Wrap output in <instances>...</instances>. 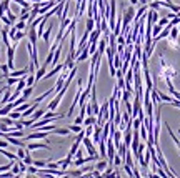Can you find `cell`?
Segmentation results:
<instances>
[{
	"label": "cell",
	"instance_id": "obj_1",
	"mask_svg": "<svg viewBox=\"0 0 180 178\" xmlns=\"http://www.w3.org/2000/svg\"><path fill=\"white\" fill-rule=\"evenodd\" d=\"M15 48H17V44H13V47L7 48V67H9L10 72L15 70V63H13V53H15Z\"/></svg>",
	"mask_w": 180,
	"mask_h": 178
},
{
	"label": "cell",
	"instance_id": "obj_2",
	"mask_svg": "<svg viewBox=\"0 0 180 178\" xmlns=\"http://www.w3.org/2000/svg\"><path fill=\"white\" fill-rule=\"evenodd\" d=\"M48 133L50 131H35V133H30L25 137V141H34V140H47Z\"/></svg>",
	"mask_w": 180,
	"mask_h": 178
},
{
	"label": "cell",
	"instance_id": "obj_3",
	"mask_svg": "<svg viewBox=\"0 0 180 178\" xmlns=\"http://www.w3.org/2000/svg\"><path fill=\"white\" fill-rule=\"evenodd\" d=\"M40 148H44V150H50V145L48 143H34V141H27L25 145V150L27 152H32V150H40Z\"/></svg>",
	"mask_w": 180,
	"mask_h": 178
},
{
	"label": "cell",
	"instance_id": "obj_4",
	"mask_svg": "<svg viewBox=\"0 0 180 178\" xmlns=\"http://www.w3.org/2000/svg\"><path fill=\"white\" fill-rule=\"evenodd\" d=\"M62 68H63V63H57V67H55L54 70H50V72H47V73H45L42 80H48V78H52V77L58 75V73L62 72Z\"/></svg>",
	"mask_w": 180,
	"mask_h": 178
},
{
	"label": "cell",
	"instance_id": "obj_5",
	"mask_svg": "<svg viewBox=\"0 0 180 178\" xmlns=\"http://www.w3.org/2000/svg\"><path fill=\"white\" fill-rule=\"evenodd\" d=\"M112 140H114V147H115V150H118L120 147H122V131L120 130H115V133L112 135Z\"/></svg>",
	"mask_w": 180,
	"mask_h": 178
},
{
	"label": "cell",
	"instance_id": "obj_6",
	"mask_svg": "<svg viewBox=\"0 0 180 178\" xmlns=\"http://www.w3.org/2000/svg\"><path fill=\"white\" fill-rule=\"evenodd\" d=\"M37 38H38L37 28H29V42L34 48H37Z\"/></svg>",
	"mask_w": 180,
	"mask_h": 178
},
{
	"label": "cell",
	"instance_id": "obj_7",
	"mask_svg": "<svg viewBox=\"0 0 180 178\" xmlns=\"http://www.w3.org/2000/svg\"><path fill=\"white\" fill-rule=\"evenodd\" d=\"M13 110V103L12 102H9L7 105H3V106H0V117H9V113Z\"/></svg>",
	"mask_w": 180,
	"mask_h": 178
},
{
	"label": "cell",
	"instance_id": "obj_8",
	"mask_svg": "<svg viewBox=\"0 0 180 178\" xmlns=\"http://www.w3.org/2000/svg\"><path fill=\"white\" fill-rule=\"evenodd\" d=\"M70 163H72V156H69V155H67L63 160H60V162H58V165H60V170H63V172H67V168L70 166Z\"/></svg>",
	"mask_w": 180,
	"mask_h": 178
},
{
	"label": "cell",
	"instance_id": "obj_9",
	"mask_svg": "<svg viewBox=\"0 0 180 178\" xmlns=\"http://www.w3.org/2000/svg\"><path fill=\"white\" fill-rule=\"evenodd\" d=\"M45 115V108H37V110H35V112H34V115H32L30 117V120H32V122H37V120L38 118H42V117H44ZM34 123H32V125H34Z\"/></svg>",
	"mask_w": 180,
	"mask_h": 178
},
{
	"label": "cell",
	"instance_id": "obj_10",
	"mask_svg": "<svg viewBox=\"0 0 180 178\" xmlns=\"http://www.w3.org/2000/svg\"><path fill=\"white\" fill-rule=\"evenodd\" d=\"M10 9V0H0V17L5 15V12Z\"/></svg>",
	"mask_w": 180,
	"mask_h": 178
},
{
	"label": "cell",
	"instance_id": "obj_11",
	"mask_svg": "<svg viewBox=\"0 0 180 178\" xmlns=\"http://www.w3.org/2000/svg\"><path fill=\"white\" fill-rule=\"evenodd\" d=\"M107 166H108V162H107V160H98L97 165H95V170L102 173V172H105V170H107Z\"/></svg>",
	"mask_w": 180,
	"mask_h": 178
},
{
	"label": "cell",
	"instance_id": "obj_12",
	"mask_svg": "<svg viewBox=\"0 0 180 178\" xmlns=\"http://www.w3.org/2000/svg\"><path fill=\"white\" fill-rule=\"evenodd\" d=\"M100 138H102V127L95 125L94 127V143H98Z\"/></svg>",
	"mask_w": 180,
	"mask_h": 178
},
{
	"label": "cell",
	"instance_id": "obj_13",
	"mask_svg": "<svg viewBox=\"0 0 180 178\" xmlns=\"http://www.w3.org/2000/svg\"><path fill=\"white\" fill-rule=\"evenodd\" d=\"M52 28H54V25L50 23V25L47 27V30L44 32V35H42V38H44V42H45L47 45H50V33H52Z\"/></svg>",
	"mask_w": 180,
	"mask_h": 178
},
{
	"label": "cell",
	"instance_id": "obj_14",
	"mask_svg": "<svg viewBox=\"0 0 180 178\" xmlns=\"http://www.w3.org/2000/svg\"><path fill=\"white\" fill-rule=\"evenodd\" d=\"M45 73H47V67L42 65V68H37V72H35V82H40Z\"/></svg>",
	"mask_w": 180,
	"mask_h": 178
},
{
	"label": "cell",
	"instance_id": "obj_15",
	"mask_svg": "<svg viewBox=\"0 0 180 178\" xmlns=\"http://www.w3.org/2000/svg\"><path fill=\"white\" fill-rule=\"evenodd\" d=\"M27 72H29V70H27V68H22V70H13V72H10V75H9V77L23 78V75H27Z\"/></svg>",
	"mask_w": 180,
	"mask_h": 178
},
{
	"label": "cell",
	"instance_id": "obj_16",
	"mask_svg": "<svg viewBox=\"0 0 180 178\" xmlns=\"http://www.w3.org/2000/svg\"><path fill=\"white\" fill-rule=\"evenodd\" d=\"M168 38H170L172 44H175V42H177V38H178V28L177 27H172L170 33H168Z\"/></svg>",
	"mask_w": 180,
	"mask_h": 178
},
{
	"label": "cell",
	"instance_id": "obj_17",
	"mask_svg": "<svg viewBox=\"0 0 180 178\" xmlns=\"http://www.w3.org/2000/svg\"><path fill=\"white\" fill-rule=\"evenodd\" d=\"M25 87H27V83H25V78H19V83H17V88H15L13 92L20 95V92H23V88H25Z\"/></svg>",
	"mask_w": 180,
	"mask_h": 178
},
{
	"label": "cell",
	"instance_id": "obj_18",
	"mask_svg": "<svg viewBox=\"0 0 180 178\" xmlns=\"http://www.w3.org/2000/svg\"><path fill=\"white\" fill-rule=\"evenodd\" d=\"M5 17H7V19H9L10 20V23H12V25H15V23H17V15H15V13H13L12 12V10H7V12H5Z\"/></svg>",
	"mask_w": 180,
	"mask_h": 178
},
{
	"label": "cell",
	"instance_id": "obj_19",
	"mask_svg": "<svg viewBox=\"0 0 180 178\" xmlns=\"http://www.w3.org/2000/svg\"><path fill=\"white\" fill-rule=\"evenodd\" d=\"M114 67L117 70L122 68V55H118V53H115V55H114Z\"/></svg>",
	"mask_w": 180,
	"mask_h": 178
},
{
	"label": "cell",
	"instance_id": "obj_20",
	"mask_svg": "<svg viewBox=\"0 0 180 178\" xmlns=\"http://www.w3.org/2000/svg\"><path fill=\"white\" fill-rule=\"evenodd\" d=\"M157 95H158V98H160V102H167V103H172V100H174V97H168V95L162 93L160 90H157Z\"/></svg>",
	"mask_w": 180,
	"mask_h": 178
},
{
	"label": "cell",
	"instance_id": "obj_21",
	"mask_svg": "<svg viewBox=\"0 0 180 178\" xmlns=\"http://www.w3.org/2000/svg\"><path fill=\"white\" fill-rule=\"evenodd\" d=\"M82 125H85V127H92V125H97V118H95L94 115L92 117H87L85 120H83V123Z\"/></svg>",
	"mask_w": 180,
	"mask_h": 178
},
{
	"label": "cell",
	"instance_id": "obj_22",
	"mask_svg": "<svg viewBox=\"0 0 180 178\" xmlns=\"http://www.w3.org/2000/svg\"><path fill=\"white\" fill-rule=\"evenodd\" d=\"M23 37H27V32L25 30H19V32H17V35L13 37V44H19Z\"/></svg>",
	"mask_w": 180,
	"mask_h": 178
},
{
	"label": "cell",
	"instance_id": "obj_23",
	"mask_svg": "<svg viewBox=\"0 0 180 178\" xmlns=\"http://www.w3.org/2000/svg\"><path fill=\"white\" fill-rule=\"evenodd\" d=\"M162 30H164V27H160V25H158V23H157V25H155V27H152V40H154L155 37H158Z\"/></svg>",
	"mask_w": 180,
	"mask_h": 178
},
{
	"label": "cell",
	"instance_id": "obj_24",
	"mask_svg": "<svg viewBox=\"0 0 180 178\" xmlns=\"http://www.w3.org/2000/svg\"><path fill=\"white\" fill-rule=\"evenodd\" d=\"M79 147H80V141H73V145H72V148H70V152H69V156H75V153L79 152Z\"/></svg>",
	"mask_w": 180,
	"mask_h": 178
},
{
	"label": "cell",
	"instance_id": "obj_25",
	"mask_svg": "<svg viewBox=\"0 0 180 178\" xmlns=\"http://www.w3.org/2000/svg\"><path fill=\"white\" fill-rule=\"evenodd\" d=\"M34 166H35V168H38V170L47 168V162H45V160H34Z\"/></svg>",
	"mask_w": 180,
	"mask_h": 178
},
{
	"label": "cell",
	"instance_id": "obj_26",
	"mask_svg": "<svg viewBox=\"0 0 180 178\" xmlns=\"http://www.w3.org/2000/svg\"><path fill=\"white\" fill-rule=\"evenodd\" d=\"M52 133H55V135H63V137L67 135V137H69V135H70V130H69V128H55Z\"/></svg>",
	"mask_w": 180,
	"mask_h": 178
},
{
	"label": "cell",
	"instance_id": "obj_27",
	"mask_svg": "<svg viewBox=\"0 0 180 178\" xmlns=\"http://www.w3.org/2000/svg\"><path fill=\"white\" fill-rule=\"evenodd\" d=\"M9 135H10V137H13V138H23V135H25V133H23V130H12Z\"/></svg>",
	"mask_w": 180,
	"mask_h": 178
},
{
	"label": "cell",
	"instance_id": "obj_28",
	"mask_svg": "<svg viewBox=\"0 0 180 178\" xmlns=\"http://www.w3.org/2000/svg\"><path fill=\"white\" fill-rule=\"evenodd\" d=\"M9 117L13 120V122H17V120H20V118H22V113H20V112H15V110H12V112L9 113Z\"/></svg>",
	"mask_w": 180,
	"mask_h": 178
},
{
	"label": "cell",
	"instance_id": "obj_29",
	"mask_svg": "<svg viewBox=\"0 0 180 178\" xmlns=\"http://www.w3.org/2000/svg\"><path fill=\"white\" fill-rule=\"evenodd\" d=\"M0 122L5 123L7 127H12V128H13V120L10 118V117H0Z\"/></svg>",
	"mask_w": 180,
	"mask_h": 178
},
{
	"label": "cell",
	"instance_id": "obj_30",
	"mask_svg": "<svg viewBox=\"0 0 180 178\" xmlns=\"http://www.w3.org/2000/svg\"><path fill=\"white\" fill-rule=\"evenodd\" d=\"M17 83H19V78H15V77H7V87L12 88L13 85H17Z\"/></svg>",
	"mask_w": 180,
	"mask_h": 178
},
{
	"label": "cell",
	"instance_id": "obj_31",
	"mask_svg": "<svg viewBox=\"0 0 180 178\" xmlns=\"http://www.w3.org/2000/svg\"><path fill=\"white\" fill-rule=\"evenodd\" d=\"M25 155H27V150L23 147H19V150H17V158L23 160V158H25Z\"/></svg>",
	"mask_w": 180,
	"mask_h": 178
},
{
	"label": "cell",
	"instance_id": "obj_32",
	"mask_svg": "<svg viewBox=\"0 0 180 178\" xmlns=\"http://www.w3.org/2000/svg\"><path fill=\"white\" fill-rule=\"evenodd\" d=\"M32 92H34V87H25V88H23V92H22V97L27 100V98L32 95Z\"/></svg>",
	"mask_w": 180,
	"mask_h": 178
},
{
	"label": "cell",
	"instance_id": "obj_33",
	"mask_svg": "<svg viewBox=\"0 0 180 178\" xmlns=\"http://www.w3.org/2000/svg\"><path fill=\"white\" fill-rule=\"evenodd\" d=\"M67 128H69L70 131H73V133H80V131L83 130V128H82V125H73V123H72V125H69Z\"/></svg>",
	"mask_w": 180,
	"mask_h": 178
},
{
	"label": "cell",
	"instance_id": "obj_34",
	"mask_svg": "<svg viewBox=\"0 0 180 178\" xmlns=\"http://www.w3.org/2000/svg\"><path fill=\"white\" fill-rule=\"evenodd\" d=\"M94 25H95V20L92 19V17H89V20H87V28H85V30L90 33V32L94 30Z\"/></svg>",
	"mask_w": 180,
	"mask_h": 178
},
{
	"label": "cell",
	"instance_id": "obj_35",
	"mask_svg": "<svg viewBox=\"0 0 180 178\" xmlns=\"http://www.w3.org/2000/svg\"><path fill=\"white\" fill-rule=\"evenodd\" d=\"M0 70H2V73H3L5 78L10 75V70H9V67H7V63H0Z\"/></svg>",
	"mask_w": 180,
	"mask_h": 178
},
{
	"label": "cell",
	"instance_id": "obj_36",
	"mask_svg": "<svg viewBox=\"0 0 180 178\" xmlns=\"http://www.w3.org/2000/svg\"><path fill=\"white\" fill-rule=\"evenodd\" d=\"M15 28H17V30H25L27 32V23L22 22V20H19V22L15 23Z\"/></svg>",
	"mask_w": 180,
	"mask_h": 178
},
{
	"label": "cell",
	"instance_id": "obj_37",
	"mask_svg": "<svg viewBox=\"0 0 180 178\" xmlns=\"http://www.w3.org/2000/svg\"><path fill=\"white\" fill-rule=\"evenodd\" d=\"M47 168H50V170H58L60 165H58V162H47Z\"/></svg>",
	"mask_w": 180,
	"mask_h": 178
},
{
	"label": "cell",
	"instance_id": "obj_38",
	"mask_svg": "<svg viewBox=\"0 0 180 178\" xmlns=\"http://www.w3.org/2000/svg\"><path fill=\"white\" fill-rule=\"evenodd\" d=\"M10 172H12V175H22V173H20V168H19V163H13V166H12V170H10Z\"/></svg>",
	"mask_w": 180,
	"mask_h": 178
},
{
	"label": "cell",
	"instance_id": "obj_39",
	"mask_svg": "<svg viewBox=\"0 0 180 178\" xmlns=\"http://www.w3.org/2000/svg\"><path fill=\"white\" fill-rule=\"evenodd\" d=\"M25 83H27V87H32V85H34V83H35V75H32V73H30V75H29V77H27Z\"/></svg>",
	"mask_w": 180,
	"mask_h": 178
},
{
	"label": "cell",
	"instance_id": "obj_40",
	"mask_svg": "<svg viewBox=\"0 0 180 178\" xmlns=\"http://www.w3.org/2000/svg\"><path fill=\"white\" fill-rule=\"evenodd\" d=\"M130 95H132L130 92L123 90V92H122V102H123V103H127V102H129V98H130Z\"/></svg>",
	"mask_w": 180,
	"mask_h": 178
},
{
	"label": "cell",
	"instance_id": "obj_41",
	"mask_svg": "<svg viewBox=\"0 0 180 178\" xmlns=\"http://www.w3.org/2000/svg\"><path fill=\"white\" fill-rule=\"evenodd\" d=\"M122 163H123V160L120 158V155L117 153V155H115V158H114V165H115V166H120Z\"/></svg>",
	"mask_w": 180,
	"mask_h": 178
},
{
	"label": "cell",
	"instance_id": "obj_42",
	"mask_svg": "<svg viewBox=\"0 0 180 178\" xmlns=\"http://www.w3.org/2000/svg\"><path fill=\"white\" fill-rule=\"evenodd\" d=\"M94 127L95 125H92V127H85V137H92V133H94Z\"/></svg>",
	"mask_w": 180,
	"mask_h": 178
},
{
	"label": "cell",
	"instance_id": "obj_43",
	"mask_svg": "<svg viewBox=\"0 0 180 178\" xmlns=\"http://www.w3.org/2000/svg\"><path fill=\"white\" fill-rule=\"evenodd\" d=\"M27 170H29V173H30V175H37V173H38V168H35L34 165L27 166Z\"/></svg>",
	"mask_w": 180,
	"mask_h": 178
},
{
	"label": "cell",
	"instance_id": "obj_44",
	"mask_svg": "<svg viewBox=\"0 0 180 178\" xmlns=\"http://www.w3.org/2000/svg\"><path fill=\"white\" fill-rule=\"evenodd\" d=\"M168 22H170V20H168L167 17H164V19H160V20H158V25H160V27H165Z\"/></svg>",
	"mask_w": 180,
	"mask_h": 178
},
{
	"label": "cell",
	"instance_id": "obj_45",
	"mask_svg": "<svg viewBox=\"0 0 180 178\" xmlns=\"http://www.w3.org/2000/svg\"><path fill=\"white\" fill-rule=\"evenodd\" d=\"M13 128H15V130H22V128H23L22 122H13Z\"/></svg>",
	"mask_w": 180,
	"mask_h": 178
},
{
	"label": "cell",
	"instance_id": "obj_46",
	"mask_svg": "<svg viewBox=\"0 0 180 178\" xmlns=\"http://www.w3.org/2000/svg\"><path fill=\"white\" fill-rule=\"evenodd\" d=\"M9 141H7V140H2V138H0V148H7V147H9Z\"/></svg>",
	"mask_w": 180,
	"mask_h": 178
},
{
	"label": "cell",
	"instance_id": "obj_47",
	"mask_svg": "<svg viewBox=\"0 0 180 178\" xmlns=\"http://www.w3.org/2000/svg\"><path fill=\"white\" fill-rule=\"evenodd\" d=\"M140 5H149V0H139Z\"/></svg>",
	"mask_w": 180,
	"mask_h": 178
},
{
	"label": "cell",
	"instance_id": "obj_48",
	"mask_svg": "<svg viewBox=\"0 0 180 178\" xmlns=\"http://www.w3.org/2000/svg\"><path fill=\"white\" fill-rule=\"evenodd\" d=\"M82 178H94V175H92V173H89V175H83Z\"/></svg>",
	"mask_w": 180,
	"mask_h": 178
},
{
	"label": "cell",
	"instance_id": "obj_49",
	"mask_svg": "<svg viewBox=\"0 0 180 178\" xmlns=\"http://www.w3.org/2000/svg\"><path fill=\"white\" fill-rule=\"evenodd\" d=\"M115 178H122V176H120V173H117V176H115Z\"/></svg>",
	"mask_w": 180,
	"mask_h": 178
},
{
	"label": "cell",
	"instance_id": "obj_50",
	"mask_svg": "<svg viewBox=\"0 0 180 178\" xmlns=\"http://www.w3.org/2000/svg\"><path fill=\"white\" fill-rule=\"evenodd\" d=\"M177 28H178V33H180V23H178V27H177Z\"/></svg>",
	"mask_w": 180,
	"mask_h": 178
},
{
	"label": "cell",
	"instance_id": "obj_51",
	"mask_svg": "<svg viewBox=\"0 0 180 178\" xmlns=\"http://www.w3.org/2000/svg\"><path fill=\"white\" fill-rule=\"evenodd\" d=\"M2 28H3V27H2V23H0V30H2Z\"/></svg>",
	"mask_w": 180,
	"mask_h": 178
},
{
	"label": "cell",
	"instance_id": "obj_52",
	"mask_svg": "<svg viewBox=\"0 0 180 178\" xmlns=\"http://www.w3.org/2000/svg\"><path fill=\"white\" fill-rule=\"evenodd\" d=\"M178 133H180V130H178Z\"/></svg>",
	"mask_w": 180,
	"mask_h": 178
}]
</instances>
